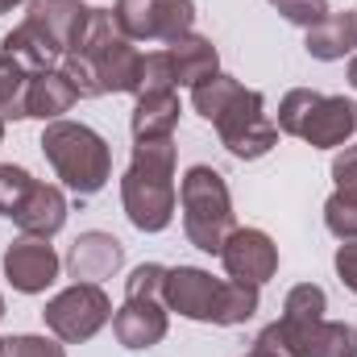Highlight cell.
Wrapping results in <instances>:
<instances>
[{
  "label": "cell",
  "mask_w": 357,
  "mask_h": 357,
  "mask_svg": "<svg viewBox=\"0 0 357 357\" xmlns=\"http://www.w3.org/2000/svg\"><path fill=\"white\" fill-rule=\"evenodd\" d=\"M175 137H158V142H137L133 158L121 178V204L133 229L142 233H162L175 220L178 191H175Z\"/></svg>",
  "instance_id": "obj_1"
},
{
  "label": "cell",
  "mask_w": 357,
  "mask_h": 357,
  "mask_svg": "<svg viewBox=\"0 0 357 357\" xmlns=\"http://www.w3.org/2000/svg\"><path fill=\"white\" fill-rule=\"evenodd\" d=\"M42 154L54 167V175L63 178L67 191H75L79 199L100 195L112 178V150L108 142L79 121H50L42 129Z\"/></svg>",
  "instance_id": "obj_2"
},
{
  "label": "cell",
  "mask_w": 357,
  "mask_h": 357,
  "mask_svg": "<svg viewBox=\"0 0 357 357\" xmlns=\"http://www.w3.org/2000/svg\"><path fill=\"white\" fill-rule=\"evenodd\" d=\"M178 208H183V233L195 250L216 254L229 241V233L237 229V212H233V195L229 183L216 167H187V175L178 183Z\"/></svg>",
  "instance_id": "obj_3"
},
{
  "label": "cell",
  "mask_w": 357,
  "mask_h": 357,
  "mask_svg": "<svg viewBox=\"0 0 357 357\" xmlns=\"http://www.w3.org/2000/svg\"><path fill=\"white\" fill-rule=\"evenodd\" d=\"M216 125V137L220 146L241 158V162H254V158H266L278 142V125L270 121L266 112V96L254 88H241V96L212 121Z\"/></svg>",
  "instance_id": "obj_4"
},
{
  "label": "cell",
  "mask_w": 357,
  "mask_h": 357,
  "mask_svg": "<svg viewBox=\"0 0 357 357\" xmlns=\"http://www.w3.org/2000/svg\"><path fill=\"white\" fill-rule=\"evenodd\" d=\"M42 320L50 337H59L63 345H84L112 320V299L104 295L100 282H71L46 303Z\"/></svg>",
  "instance_id": "obj_5"
},
{
  "label": "cell",
  "mask_w": 357,
  "mask_h": 357,
  "mask_svg": "<svg viewBox=\"0 0 357 357\" xmlns=\"http://www.w3.org/2000/svg\"><path fill=\"white\" fill-rule=\"evenodd\" d=\"M112 21L129 42H178L195 33V0H116Z\"/></svg>",
  "instance_id": "obj_6"
},
{
  "label": "cell",
  "mask_w": 357,
  "mask_h": 357,
  "mask_svg": "<svg viewBox=\"0 0 357 357\" xmlns=\"http://www.w3.org/2000/svg\"><path fill=\"white\" fill-rule=\"evenodd\" d=\"M59 270H63V258L54 254V245L46 237H25L21 233L4 250V278L21 295H42L46 287H54Z\"/></svg>",
  "instance_id": "obj_7"
},
{
  "label": "cell",
  "mask_w": 357,
  "mask_h": 357,
  "mask_svg": "<svg viewBox=\"0 0 357 357\" xmlns=\"http://www.w3.org/2000/svg\"><path fill=\"white\" fill-rule=\"evenodd\" d=\"M220 266L237 282L262 287V282H270L278 274V245L262 229H233L229 241L220 245Z\"/></svg>",
  "instance_id": "obj_8"
},
{
  "label": "cell",
  "mask_w": 357,
  "mask_h": 357,
  "mask_svg": "<svg viewBox=\"0 0 357 357\" xmlns=\"http://www.w3.org/2000/svg\"><path fill=\"white\" fill-rule=\"evenodd\" d=\"M220 282H225V278H212L208 270H199V266H167L162 303H167V312H178L183 320L212 324Z\"/></svg>",
  "instance_id": "obj_9"
},
{
  "label": "cell",
  "mask_w": 357,
  "mask_h": 357,
  "mask_svg": "<svg viewBox=\"0 0 357 357\" xmlns=\"http://www.w3.org/2000/svg\"><path fill=\"white\" fill-rule=\"evenodd\" d=\"M88 13L91 4H84V0H29L25 4V25H33L50 42V50L63 59L75 46V38L84 33Z\"/></svg>",
  "instance_id": "obj_10"
},
{
  "label": "cell",
  "mask_w": 357,
  "mask_h": 357,
  "mask_svg": "<svg viewBox=\"0 0 357 357\" xmlns=\"http://www.w3.org/2000/svg\"><path fill=\"white\" fill-rule=\"evenodd\" d=\"M171 328V312L158 299H125L112 312V333L125 349H150L167 337Z\"/></svg>",
  "instance_id": "obj_11"
},
{
  "label": "cell",
  "mask_w": 357,
  "mask_h": 357,
  "mask_svg": "<svg viewBox=\"0 0 357 357\" xmlns=\"http://www.w3.org/2000/svg\"><path fill=\"white\" fill-rule=\"evenodd\" d=\"M357 133V104L349 96H320V104L312 108L299 142H307L312 150H341L349 146Z\"/></svg>",
  "instance_id": "obj_12"
},
{
  "label": "cell",
  "mask_w": 357,
  "mask_h": 357,
  "mask_svg": "<svg viewBox=\"0 0 357 357\" xmlns=\"http://www.w3.org/2000/svg\"><path fill=\"white\" fill-rule=\"evenodd\" d=\"M121 266H125V245L112 233H100V229L79 233L71 254H67V274L75 282H104Z\"/></svg>",
  "instance_id": "obj_13"
},
{
  "label": "cell",
  "mask_w": 357,
  "mask_h": 357,
  "mask_svg": "<svg viewBox=\"0 0 357 357\" xmlns=\"http://www.w3.org/2000/svg\"><path fill=\"white\" fill-rule=\"evenodd\" d=\"M88 59V54H84ZM91 63H96V75H100V88L104 96L112 91V96H137L142 88V50L121 33V38H112L100 54H91Z\"/></svg>",
  "instance_id": "obj_14"
},
{
  "label": "cell",
  "mask_w": 357,
  "mask_h": 357,
  "mask_svg": "<svg viewBox=\"0 0 357 357\" xmlns=\"http://www.w3.org/2000/svg\"><path fill=\"white\" fill-rule=\"evenodd\" d=\"M13 225L25 233V237H54L63 225H67V195L54 187V183H33V191H29V199L21 204V212L13 216Z\"/></svg>",
  "instance_id": "obj_15"
},
{
  "label": "cell",
  "mask_w": 357,
  "mask_h": 357,
  "mask_svg": "<svg viewBox=\"0 0 357 357\" xmlns=\"http://www.w3.org/2000/svg\"><path fill=\"white\" fill-rule=\"evenodd\" d=\"M178 96L175 91H150V96H137L133 104V116H129V129H133V142H158V137H175L178 129Z\"/></svg>",
  "instance_id": "obj_16"
},
{
  "label": "cell",
  "mask_w": 357,
  "mask_h": 357,
  "mask_svg": "<svg viewBox=\"0 0 357 357\" xmlns=\"http://www.w3.org/2000/svg\"><path fill=\"white\" fill-rule=\"evenodd\" d=\"M307 54L320 59V63H337V59H349L357 50V13H328L324 21H316L303 38Z\"/></svg>",
  "instance_id": "obj_17"
},
{
  "label": "cell",
  "mask_w": 357,
  "mask_h": 357,
  "mask_svg": "<svg viewBox=\"0 0 357 357\" xmlns=\"http://www.w3.org/2000/svg\"><path fill=\"white\" fill-rule=\"evenodd\" d=\"M167 50H171V63H175L178 88H195V84L220 75V54H216L212 38H204V33H187V38L171 42Z\"/></svg>",
  "instance_id": "obj_18"
},
{
  "label": "cell",
  "mask_w": 357,
  "mask_h": 357,
  "mask_svg": "<svg viewBox=\"0 0 357 357\" xmlns=\"http://www.w3.org/2000/svg\"><path fill=\"white\" fill-rule=\"evenodd\" d=\"M75 100H79V91H75V84H71L59 67L38 71V75H33V84H29V116H33V121H42V125L63 121V112H71V108H75Z\"/></svg>",
  "instance_id": "obj_19"
},
{
  "label": "cell",
  "mask_w": 357,
  "mask_h": 357,
  "mask_svg": "<svg viewBox=\"0 0 357 357\" xmlns=\"http://www.w3.org/2000/svg\"><path fill=\"white\" fill-rule=\"evenodd\" d=\"M258 303H262V287H254V282H237V278H225V282H220V295H216L212 324H220V328H237V324L254 320Z\"/></svg>",
  "instance_id": "obj_20"
},
{
  "label": "cell",
  "mask_w": 357,
  "mask_h": 357,
  "mask_svg": "<svg viewBox=\"0 0 357 357\" xmlns=\"http://www.w3.org/2000/svg\"><path fill=\"white\" fill-rule=\"evenodd\" d=\"M29 84H33V71L0 50V116L4 121L29 116Z\"/></svg>",
  "instance_id": "obj_21"
},
{
  "label": "cell",
  "mask_w": 357,
  "mask_h": 357,
  "mask_svg": "<svg viewBox=\"0 0 357 357\" xmlns=\"http://www.w3.org/2000/svg\"><path fill=\"white\" fill-rule=\"evenodd\" d=\"M0 50H4V54H13L17 63H25L33 75H38V71H50V67H59V63H63V59L50 50V42H46L33 25H25V21H21L17 29H8V33H4Z\"/></svg>",
  "instance_id": "obj_22"
},
{
  "label": "cell",
  "mask_w": 357,
  "mask_h": 357,
  "mask_svg": "<svg viewBox=\"0 0 357 357\" xmlns=\"http://www.w3.org/2000/svg\"><path fill=\"white\" fill-rule=\"evenodd\" d=\"M241 88H245L241 79H233V75H225V71H220V75H212V79H204V84H195V88H191V108H195L204 121H216V116H220L237 96H241Z\"/></svg>",
  "instance_id": "obj_23"
},
{
  "label": "cell",
  "mask_w": 357,
  "mask_h": 357,
  "mask_svg": "<svg viewBox=\"0 0 357 357\" xmlns=\"http://www.w3.org/2000/svg\"><path fill=\"white\" fill-rule=\"evenodd\" d=\"M324 229L337 241H357V183L354 187H337L324 199Z\"/></svg>",
  "instance_id": "obj_24"
},
{
  "label": "cell",
  "mask_w": 357,
  "mask_h": 357,
  "mask_svg": "<svg viewBox=\"0 0 357 357\" xmlns=\"http://www.w3.org/2000/svg\"><path fill=\"white\" fill-rule=\"evenodd\" d=\"M312 357H357V328L324 316L316 328V341H312Z\"/></svg>",
  "instance_id": "obj_25"
},
{
  "label": "cell",
  "mask_w": 357,
  "mask_h": 357,
  "mask_svg": "<svg viewBox=\"0 0 357 357\" xmlns=\"http://www.w3.org/2000/svg\"><path fill=\"white\" fill-rule=\"evenodd\" d=\"M316 104H320V91H312V88H291L287 96H282V104H278V121H274V125H278V133H287V137H299Z\"/></svg>",
  "instance_id": "obj_26"
},
{
  "label": "cell",
  "mask_w": 357,
  "mask_h": 357,
  "mask_svg": "<svg viewBox=\"0 0 357 357\" xmlns=\"http://www.w3.org/2000/svg\"><path fill=\"white\" fill-rule=\"evenodd\" d=\"M324 312H328V295H324V287H316V282H299V287H291L287 291V299H282V316L287 320H324Z\"/></svg>",
  "instance_id": "obj_27"
},
{
  "label": "cell",
  "mask_w": 357,
  "mask_h": 357,
  "mask_svg": "<svg viewBox=\"0 0 357 357\" xmlns=\"http://www.w3.org/2000/svg\"><path fill=\"white\" fill-rule=\"evenodd\" d=\"M33 183L38 178L29 175L25 167H13V162H0V216H17L21 212V204L29 199V191H33Z\"/></svg>",
  "instance_id": "obj_28"
},
{
  "label": "cell",
  "mask_w": 357,
  "mask_h": 357,
  "mask_svg": "<svg viewBox=\"0 0 357 357\" xmlns=\"http://www.w3.org/2000/svg\"><path fill=\"white\" fill-rule=\"evenodd\" d=\"M175 63H171V50H154V54H142V88L137 96H150V91H175Z\"/></svg>",
  "instance_id": "obj_29"
},
{
  "label": "cell",
  "mask_w": 357,
  "mask_h": 357,
  "mask_svg": "<svg viewBox=\"0 0 357 357\" xmlns=\"http://www.w3.org/2000/svg\"><path fill=\"white\" fill-rule=\"evenodd\" d=\"M0 357H67L59 337H38V333H17V337H4Z\"/></svg>",
  "instance_id": "obj_30"
},
{
  "label": "cell",
  "mask_w": 357,
  "mask_h": 357,
  "mask_svg": "<svg viewBox=\"0 0 357 357\" xmlns=\"http://www.w3.org/2000/svg\"><path fill=\"white\" fill-rule=\"evenodd\" d=\"M162 287H167V266L146 262L125 278V299H158L162 303Z\"/></svg>",
  "instance_id": "obj_31"
},
{
  "label": "cell",
  "mask_w": 357,
  "mask_h": 357,
  "mask_svg": "<svg viewBox=\"0 0 357 357\" xmlns=\"http://www.w3.org/2000/svg\"><path fill=\"white\" fill-rule=\"evenodd\" d=\"M274 8H278V17L282 21H291V25H299V29H312L316 21H324L333 8H328V0H270Z\"/></svg>",
  "instance_id": "obj_32"
},
{
  "label": "cell",
  "mask_w": 357,
  "mask_h": 357,
  "mask_svg": "<svg viewBox=\"0 0 357 357\" xmlns=\"http://www.w3.org/2000/svg\"><path fill=\"white\" fill-rule=\"evenodd\" d=\"M333 266H337V278H341V282L357 295V241H341V245H337Z\"/></svg>",
  "instance_id": "obj_33"
},
{
  "label": "cell",
  "mask_w": 357,
  "mask_h": 357,
  "mask_svg": "<svg viewBox=\"0 0 357 357\" xmlns=\"http://www.w3.org/2000/svg\"><path fill=\"white\" fill-rule=\"evenodd\" d=\"M333 178H337V187H354L357 183V146H345L333 158Z\"/></svg>",
  "instance_id": "obj_34"
},
{
  "label": "cell",
  "mask_w": 357,
  "mask_h": 357,
  "mask_svg": "<svg viewBox=\"0 0 357 357\" xmlns=\"http://www.w3.org/2000/svg\"><path fill=\"white\" fill-rule=\"evenodd\" d=\"M349 88L357 91V54H354V59H349Z\"/></svg>",
  "instance_id": "obj_35"
},
{
  "label": "cell",
  "mask_w": 357,
  "mask_h": 357,
  "mask_svg": "<svg viewBox=\"0 0 357 357\" xmlns=\"http://www.w3.org/2000/svg\"><path fill=\"white\" fill-rule=\"evenodd\" d=\"M21 4H29V0H0V13H8V8H21Z\"/></svg>",
  "instance_id": "obj_36"
},
{
  "label": "cell",
  "mask_w": 357,
  "mask_h": 357,
  "mask_svg": "<svg viewBox=\"0 0 357 357\" xmlns=\"http://www.w3.org/2000/svg\"><path fill=\"white\" fill-rule=\"evenodd\" d=\"M0 320H4V295H0Z\"/></svg>",
  "instance_id": "obj_37"
},
{
  "label": "cell",
  "mask_w": 357,
  "mask_h": 357,
  "mask_svg": "<svg viewBox=\"0 0 357 357\" xmlns=\"http://www.w3.org/2000/svg\"><path fill=\"white\" fill-rule=\"evenodd\" d=\"M0 142H4V116H0Z\"/></svg>",
  "instance_id": "obj_38"
},
{
  "label": "cell",
  "mask_w": 357,
  "mask_h": 357,
  "mask_svg": "<svg viewBox=\"0 0 357 357\" xmlns=\"http://www.w3.org/2000/svg\"><path fill=\"white\" fill-rule=\"evenodd\" d=\"M245 357H262V354H258V349H250V354H245Z\"/></svg>",
  "instance_id": "obj_39"
},
{
  "label": "cell",
  "mask_w": 357,
  "mask_h": 357,
  "mask_svg": "<svg viewBox=\"0 0 357 357\" xmlns=\"http://www.w3.org/2000/svg\"><path fill=\"white\" fill-rule=\"evenodd\" d=\"M0 345H4V337H0Z\"/></svg>",
  "instance_id": "obj_40"
},
{
  "label": "cell",
  "mask_w": 357,
  "mask_h": 357,
  "mask_svg": "<svg viewBox=\"0 0 357 357\" xmlns=\"http://www.w3.org/2000/svg\"><path fill=\"white\" fill-rule=\"evenodd\" d=\"M354 13H357V8H354Z\"/></svg>",
  "instance_id": "obj_41"
}]
</instances>
